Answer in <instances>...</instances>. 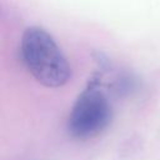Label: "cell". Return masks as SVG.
Listing matches in <instances>:
<instances>
[{
  "instance_id": "cell-1",
  "label": "cell",
  "mask_w": 160,
  "mask_h": 160,
  "mask_svg": "<svg viewBox=\"0 0 160 160\" xmlns=\"http://www.w3.org/2000/svg\"><path fill=\"white\" fill-rule=\"evenodd\" d=\"M20 56L26 70L46 88H60L71 78V68L61 49L54 38L39 26L24 31Z\"/></svg>"
},
{
  "instance_id": "cell-2",
  "label": "cell",
  "mask_w": 160,
  "mask_h": 160,
  "mask_svg": "<svg viewBox=\"0 0 160 160\" xmlns=\"http://www.w3.org/2000/svg\"><path fill=\"white\" fill-rule=\"evenodd\" d=\"M111 120V105L106 95L89 85L76 99L68 120L69 132L80 140L101 134Z\"/></svg>"
}]
</instances>
